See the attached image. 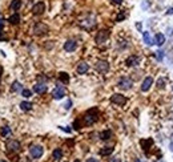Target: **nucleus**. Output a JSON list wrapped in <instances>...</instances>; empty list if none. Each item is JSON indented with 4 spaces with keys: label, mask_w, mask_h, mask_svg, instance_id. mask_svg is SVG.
I'll list each match as a JSON object with an SVG mask.
<instances>
[{
    "label": "nucleus",
    "mask_w": 173,
    "mask_h": 162,
    "mask_svg": "<svg viewBox=\"0 0 173 162\" xmlns=\"http://www.w3.org/2000/svg\"><path fill=\"white\" fill-rule=\"evenodd\" d=\"M29 153H31V156L33 157V158H40V157L43 156V153H44V149L41 146H39V145H33V146H31V149H29Z\"/></svg>",
    "instance_id": "1"
},
{
    "label": "nucleus",
    "mask_w": 173,
    "mask_h": 162,
    "mask_svg": "<svg viewBox=\"0 0 173 162\" xmlns=\"http://www.w3.org/2000/svg\"><path fill=\"white\" fill-rule=\"evenodd\" d=\"M64 96H65V89L63 87H60V85L55 88L53 92H52V97H53L55 100H61Z\"/></svg>",
    "instance_id": "2"
},
{
    "label": "nucleus",
    "mask_w": 173,
    "mask_h": 162,
    "mask_svg": "<svg viewBox=\"0 0 173 162\" xmlns=\"http://www.w3.org/2000/svg\"><path fill=\"white\" fill-rule=\"evenodd\" d=\"M6 146L10 152H19L20 150V143H19V141H16V140H8L6 143Z\"/></svg>",
    "instance_id": "3"
},
{
    "label": "nucleus",
    "mask_w": 173,
    "mask_h": 162,
    "mask_svg": "<svg viewBox=\"0 0 173 162\" xmlns=\"http://www.w3.org/2000/svg\"><path fill=\"white\" fill-rule=\"evenodd\" d=\"M119 88H121V89H124V91H128V89H131V88H132V80H131V78H128V77L120 78Z\"/></svg>",
    "instance_id": "4"
},
{
    "label": "nucleus",
    "mask_w": 173,
    "mask_h": 162,
    "mask_svg": "<svg viewBox=\"0 0 173 162\" xmlns=\"http://www.w3.org/2000/svg\"><path fill=\"white\" fill-rule=\"evenodd\" d=\"M110 101L113 104H116V105H124L126 102V98L124 96H121V94H113L110 97Z\"/></svg>",
    "instance_id": "5"
},
{
    "label": "nucleus",
    "mask_w": 173,
    "mask_h": 162,
    "mask_svg": "<svg viewBox=\"0 0 173 162\" xmlns=\"http://www.w3.org/2000/svg\"><path fill=\"white\" fill-rule=\"evenodd\" d=\"M96 69H97L99 72H101V73L108 72V69H109V64H108L107 61H104V60H100V61H97V64H96Z\"/></svg>",
    "instance_id": "6"
},
{
    "label": "nucleus",
    "mask_w": 173,
    "mask_h": 162,
    "mask_svg": "<svg viewBox=\"0 0 173 162\" xmlns=\"http://www.w3.org/2000/svg\"><path fill=\"white\" fill-rule=\"evenodd\" d=\"M33 13L35 15H41V13L45 11V4L43 3V1H39V3H36L35 4V7H33Z\"/></svg>",
    "instance_id": "7"
},
{
    "label": "nucleus",
    "mask_w": 173,
    "mask_h": 162,
    "mask_svg": "<svg viewBox=\"0 0 173 162\" xmlns=\"http://www.w3.org/2000/svg\"><path fill=\"white\" fill-rule=\"evenodd\" d=\"M47 89H48V87L45 84H43V82H38L36 85H33V92H36V93H39V94L45 93Z\"/></svg>",
    "instance_id": "8"
},
{
    "label": "nucleus",
    "mask_w": 173,
    "mask_h": 162,
    "mask_svg": "<svg viewBox=\"0 0 173 162\" xmlns=\"http://www.w3.org/2000/svg\"><path fill=\"white\" fill-rule=\"evenodd\" d=\"M108 36H109L108 31H100L97 33V36H96V43H97V44H103L104 41L108 39Z\"/></svg>",
    "instance_id": "9"
},
{
    "label": "nucleus",
    "mask_w": 173,
    "mask_h": 162,
    "mask_svg": "<svg viewBox=\"0 0 173 162\" xmlns=\"http://www.w3.org/2000/svg\"><path fill=\"white\" fill-rule=\"evenodd\" d=\"M47 31H48V27L45 24H43V23H39V24H36V27H35V33L36 35H43Z\"/></svg>",
    "instance_id": "10"
},
{
    "label": "nucleus",
    "mask_w": 173,
    "mask_h": 162,
    "mask_svg": "<svg viewBox=\"0 0 173 162\" xmlns=\"http://www.w3.org/2000/svg\"><path fill=\"white\" fill-rule=\"evenodd\" d=\"M76 47H77V44H76V41H73V40H68L65 44H64V49H65L67 52H73V51L76 49Z\"/></svg>",
    "instance_id": "11"
},
{
    "label": "nucleus",
    "mask_w": 173,
    "mask_h": 162,
    "mask_svg": "<svg viewBox=\"0 0 173 162\" xmlns=\"http://www.w3.org/2000/svg\"><path fill=\"white\" fill-rule=\"evenodd\" d=\"M152 84H153V78H152V77H147L144 80V82H142V85H141V91L142 92L149 91V88L152 87Z\"/></svg>",
    "instance_id": "12"
},
{
    "label": "nucleus",
    "mask_w": 173,
    "mask_h": 162,
    "mask_svg": "<svg viewBox=\"0 0 173 162\" xmlns=\"http://www.w3.org/2000/svg\"><path fill=\"white\" fill-rule=\"evenodd\" d=\"M138 62H140V59H138L137 56H129L128 59H126L125 64L128 66H135V65H137Z\"/></svg>",
    "instance_id": "13"
},
{
    "label": "nucleus",
    "mask_w": 173,
    "mask_h": 162,
    "mask_svg": "<svg viewBox=\"0 0 173 162\" xmlns=\"http://www.w3.org/2000/svg\"><path fill=\"white\" fill-rule=\"evenodd\" d=\"M88 69H89L88 64L83 61V62H80L79 65H77V73H79V75H84V73L88 72Z\"/></svg>",
    "instance_id": "14"
},
{
    "label": "nucleus",
    "mask_w": 173,
    "mask_h": 162,
    "mask_svg": "<svg viewBox=\"0 0 173 162\" xmlns=\"http://www.w3.org/2000/svg\"><path fill=\"white\" fill-rule=\"evenodd\" d=\"M96 120H97V116L91 114V113L85 114V117H84V121H85V124L87 125H91V124H93V122H96Z\"/></svg>",
    "instance_id": "15"
},
{
    "label": "nucleus",
    "mask_w": 173,
    "mask_h": 162,
    "mask_svg": "<svg viewBox=\"0 0 173 162\" xmlns=\"http://www.w3.org/2000/svg\"><path fill=\"white\" fill-rule=\"evenodd\" d=\"M154 41H156L154 44H157L158 47H161V45H164V43H165V36H164L163 33H157L156 37H154Z\"/></svg>",
    "instance_id": "16"
},
{
    "label": "nucleus",
    "mask_w": 173,
    "mask_h": 162,
    "mask_svg": "<svg viewBox=\"0 0 173 162\" xmlns=\"http://www.w3.org/2000/svg\"><path fill=\"white\" fill-rule=\"evenodd\" d=\"M22 7V0H12V3L10 4V8L12 11H17Z\"/></svg>",
    "instance_id": "17"
},
{
    "label": "nucleus",
    "mask_w": 173,
    "mask_h": 162,
    "mask_svg": "<svg viewBox=\"0 0 173 162\" xmlns=\"http://www.w3.org/2000/svg\"><path fill=\"white\" fill-rule=\"evenodd\" d=\"M110 137H112V132L110 130H104L100 133V140H103V141L109 140Z\"/></svg>",
    "instance_id": "18"
},
{
    "label": "nucleus",
    "mask_w": 173,
    "mask_h": 162,
    "mask_svg": "<svg viewBox=\"0 0 173 162\" xmlns=\"http://www.w3.org/2000/svg\"><path fill=\"white\" fill-rule=\"evenodd\" d=\"M8 21H10L11 24H19V21H20V16H19V13H13L12 16H10Z\"/></svg>",
    "instance_id": "19"
},
{
    "label": "nucleus",
    "mask_w": 173,
    "mask_h": 162,
    "mask_svg": "<svg viewBox=\"0 0 173 162\" xmlns=\"http://www.w3.org/2000/svg\"><path fill=\"white\" fill-rule=\"evenodd\" d=\"M11 91L12 92H20V91H23V85L20 84L19 81H15L12 84V87H11Z\"/></svg>",
    "instance_id": "20"
},
{
    "label": "nucleus",
    "mask_w": 173,
    "mask_h": 162,
    "mask_svg": "<svg viewBox=\"0 0 173 162\" xmlns=\"http://www.w3.org/2000/svg\"><path fill=\"white\" fill-rule=\"evenodd\" d=\"M20 108H22V110H24V112H28V110L32 109V104L28 102V101H23V102L20 104Z\"/></svg>",
    "instance_id": "21"
},
{
    "label": "nucleus",
    "mask_w": 173,
    "mask_h": 162,
    "mask_svg": "<svg viewBox=\"0 0 173 162\" xmlns=\"http://www.w3.org/2000/svg\"><path fill=\"white\" fill-rule=\"evenodd\" d=\"M59 78L61 82H64V84H68L69 81V76L68 73H65V72H61V73H59Z\"/></svg>",
    "instance_id": "22"
},
{
    "label": "nucleus",
    "mask_w": 173,
    "mask_h": 162,
    "mask_svg": "<svg viewBox=\"0 0 173 162\" xmlns=\"http://www.w3.org/2000/svg\"><path fill=\"white\" fill-rule=\"evenodd\" d=\"M52 156H53V159L59 161V159H61V157H63V152H61V149H55L53 153H52Z\"/></svg>",
    "instance_id": "23"
},
{
    "label": "nucleus",
    "mask_w": 173,
    "mask_h": 162,
    "mask_svg": "<svg viewBox=\"0 0 173 162\" xmlns=\"http://www.w3.org/2000/svg\"><path fill=\"white\" fill-rule=\"evenodd\" d=\"M142 37H144L145 44H148V45H152V44H154L153 41H152L151 36H149V32H142Z\"/></svg>",
    "instance_id": "24"
},
{
    "label": "nucleus",
    "mask_w": 173,
    "mask_h": 162,
    "mask_svg": "<svg viewBox=\"0 0 173 162\" xmlns=\"http://www.w3.org/2000/svg\"><path fill=\"white\" fill-rule=\"evenodd\" d=\"M113 153V147H104V149L100 150V154L101 156H109Z\"/></svg>",
    "instance_id": "25"
},
{
    "label": "nucleus",
    "mask_w": 173,
    "mask_h": 162,
    "mask_svg": "<svg viewBox=\"0 0 173 162\" xmlns=\"http://www.w3.org/2000/svg\"><path fill=\"white\" fill-rule=\"evenodd\" d=\"M22 94H23V97H24V98H29V97L32 96V92L29 91V89H23Z\"/></svg>",
    "instance_id": "26"
},
{
    "label": "nucleus",
    "mask_w": 173,
    "mask_h": 162,
    "mask_svg": "<svg viewBox=\"0 0 173 162\" xmlns=\"http://www.w3.org/2000/svg\"><path fill=\"white\" fill-rule=\"evenodd\" d=\"M1 134H3L4 137H6V136H8V134H11V129L8 128V126H4V128L1 129Z\"/></svg>",
    "instance_id": "27"
},
{
    "label": "nucleus",
    "mask_w": 173,
    "mask_h": 162,
    "mask_svg": "<svg viewBox=\"0 0 173 162\" xmlns=\"http://www.w3.org/2000/svg\"><path fill=\"white\" fill-rule=\"evenodd\" d=\"M4 28V19L1 17V15H0V31Z\"/></svg>",
    "instance_id": "28"
},
{
    "label": "nucleus",
    "mask_w": 173,
    "mask_h": 162,
    "mask_svg": "<svg viewBox=\"0 0 173 162\" xmlns=\"http://www.w3.org/2000/svg\"><path fill=\"white\" fill-rule=\"evenodd\" d=\"M156 57H157L158 60H163V52H161V51H158V52H156Z\"/></svg>",
    "instance_id": "29"
},
{
    "label": "nucleus",
    "mask_w": 173,
    "mask_h": 162,
    "mask_svg": "<svg viewBox=\"0 0 173 162\" xmlns=\"http://www.w3.org/2000/svg\"><path fill=\"white\" fill-rule=\"evenodd\" d=\"M71 105H72V101H71V100L67 101V104H65V109H69V108H71Z\"/></svg>",
    "instance_id": "30"
},
{
    "label": "nucleus",
    "mask_w": 173,
    "mask_h": 162,
    "mask_svg": "<svg viewBox=\"0 0 173 162\" xmlns=\"http://www.w3.org/2000/svg\"><path fill=\"white\" fill-rule=\"evenodd\" d=\"M124 17H125V15H124V13H123V15H119V16H117V21H121Z\"/></svg>",
    "instance_id": "31"
},
{
    "label": "nucleus",
    "mask_w": 173,
    "mask_h": 162,
    "mask_svg": "<svg viewBox=\"0 0 173 162\" xmlns=\"http://www.w3.org/2000/svg\"><path fill=\"white\" fill-rule=\"evenodd\" d=\"M110 1H112L113 4H121L123 3V0H110Z\"/></svg>",
    "instance_id": "32"
},
{
    "label": "nucleus",
    "mask_w": 173,
    "mask_h": 162,
    "mask_svg": "<svg viewBox=\"0 0 173 162\" xmlns=\"http://www.w3.org/2000/svg\"><path fill=\"white\" fill-rule=\"evenodd\" d=\"M87 162H99V159H96V158H88V159H87Z\"/></svg>",
    "instance_id": "33"
},
{
    "label": "nucleus",
    "mask_w": 173,
    "mask_h": 162,
    "mask_svg": "<svg viewBox=\"0 0 173 162\" xmlns=\"http://www.w3.org/2000/svg\"><path fill=\"white\" fill-rule=\"evenodd\" d=\"M167 15H173V7H172V8H169V10L167 11Z\"/></svg>",
    "instance_id": "34"
},
{
    "label": "nucleus",
    "mask_w": 173,
    "mask_h": 162,
    "mask_svg": "<svg viewBox=\"0 0 173 162\" xmlns=\"http://www.w3.org/2000/svg\"><path fill=\"white\" fill-rule=\"evenodd\" d=\"M60 129H63V130H65V132H68V133H71V129H68V128H64V126H60Z\"/></svg>",
    "instance_id": "35"
},
{
    "label": "nucleus",
    "mask_w": 173,
    "mask_h": 162,
    "mask_svg": "<svg viewBox=\"0 0 173 162\" xmlns=\"http://www.w3.org/2000/svg\"><path fill=\"white\" fill-rule=\"evenodd\" d=\"M110 162H121V161H120L119 158H115V159H112V161H110Z\"/></svg>",
    "instance_id": "36"
},
{
    "label": "nucleus",
    "mask_w": 173,
    "mask_h": 162,
    "mask_svg": "<svg viewBox=\"0 0 173 162\" xmlns=\"http://www.w3.org/2000/svg\"><path fill=\"white\" fill-rule=\"evenodd\" d=\"M170 150H172V152H173V142L170 143Z\"/></svg>",
    "instance_id": "37"
},
{
    "label": "nucleus",
    "mask_w": 173,
    "mask_h": 162,
    "mask_svg": "<svg viewBox=\"0 0 173 162\" xmlns=\"http://www.w3.org/2000/svg\"><path fill=\"white\" fill-rule=\"evenodd\" d=\"M75 162H80V159H75Z\"/></svg>",
    "instance_id": "38"
},
{
    "label": "nucleus",
    "mask_w": 173,
    "mask_h": 162,
    "mask_svg": "<svg viewBox=\"0 0 173 162\" xmlns=\"http://www.w3.org/2000/svg\"><path fill=\"white\" fill-rule=\"evenodd\" d=\"M0 76H1V68H0Z\"/></svg>",
    "instance_id": "39"
},
{
    "label": "nucleus",
    "mask_w": 173,
    "mask_h": 162,
    "mask_svg": "<svg viewBox=\"0 0 173 162\" xmlns=\"http://www.w3.org/2000/svg\"><path fill=\"white\" fill-rule=\"evenodd\" d=\"M0 162H7V161H0Z\"/></svg>",
    "instance_id": "40"
},
{
    "label": "nucleus",
    "mask_w": 173,
    "mask_h": 162,
    "mask_svg": "<svg viewBox=\"0 0 173 162\" xmlns=\"http://www.w3.org/2000/svg\"><path fill=\"white\" fill-rule=\"evenodd\" d=\"M172 138H173V134H172Z\"/></svg>",
    "instance_id": "41"
}]
</instances>
